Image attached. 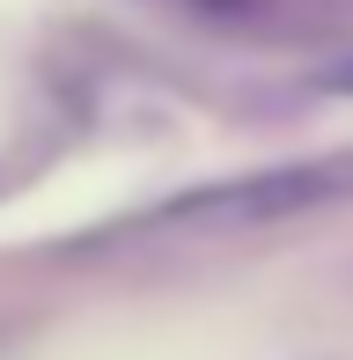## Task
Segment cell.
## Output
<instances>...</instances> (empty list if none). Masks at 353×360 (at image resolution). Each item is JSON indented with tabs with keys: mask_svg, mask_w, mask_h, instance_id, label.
Here are the masks:
<instances>
[{
	"mask_svg": "<svg viewBox=\"0 0 353 360\" xmlns=\"http://www.w3.org/2000/svg\"><path fill=\"white\" fill-rule=\"evenodd\" d=\"M206 8H236V0H206Z\"/></svg>",
	"mask_w": 353,
	"mask_h": 360,
	"instance_id": "cell-2",
	"label": "cell"
},
{
	"mask_svg": "<svg viewBox=\"0 0 353 360\" xmlns=\"http://www.w3.org/2000/svg\"><path fill=\"white\" fill-rule=\"evenodd\" d=\"M324 89H331V96H353V59H339V67L324 74Z\"/></svg>",
	"mask_w": 353,
	"mask_h": 360,
	"instance_id": "cell-1",
	"label": "cell"
}]
</instances>
